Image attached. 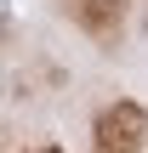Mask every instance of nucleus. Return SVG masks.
<instances>
[{
    "mask_svg": "<svg viewBox=\"0 0 148 153\" xmlns=\"http://www.w3.org/2000/svg\"><path fill=\"white\" fill-rule=\"evenodd\" d=\"M91 148L97 153H143L148 148V108L137 97H114L91 119Z\"/></svg>",
    "mask_w": 148,
    "mask_h": 153,
    "instance_id": "nucleus-1",
    "label": "nucleus"
},
{
    "mask_svg": "<svg viewBox=\"0 0 148 153\" xmlns=\"http://www.w3.org/2000/svg\"><path fill=\"white\" fill-rule=\"evenodd\" d=\"M131 6H137V0H80V28H86V34H97V40H108V34H120V28H125Z\"/></svg>",
    "mask_w": 148,
    "mask_h": 153,
    "instance_id": "nucleus-2",
    "label": "nucleus"
},
{
    "mask_svg": "<svg viewBox=\"0 0 148 153\" xmlns=\"http://www.w3.org/2000/svg\"><path fill=\"white\" fill-rule=\"evenodd\" d=\"M29 153H68V148H57V142H34Z\"/></svg>",
    "mask_w": 148,
    "mask_h": 153,
    "instance_id": "nucleus-3",
    "label": "nucleus"
}]
</instances>
